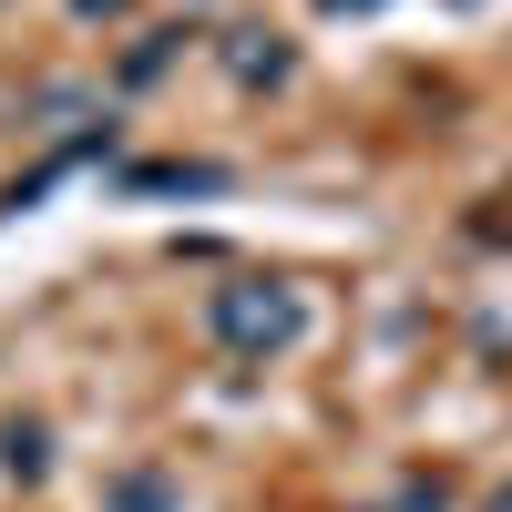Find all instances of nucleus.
Returning <instances> with one entry per match:
<instances>
[{
  "label": "nucleus",
  "mask_w": 512,
  "mask_h": 512,
  "mask_svg": "<svg viewBox=\"0 0 512 512\" xmlns=\"http://www.w3.org/2000/svg\"><path fill=\"white\" fill-rule=\"evenodd\" d=\"M216 328L236 338V349H277V338H287V297H256V287H226V297H216Z\"/></svg>",
  "instance_id": "nucleus-1"
},
{
  "label": "nucleus",
  "mask_w": 512,
  "mask_h": 512,
  "mask_svg": "<svg viewBox=\"0 0 512 512\" xmlns=\"http://www.w3.org/2000/svg\"><path fill=\"white\" fill-rule=\"evenodd\" d=\"M502 512H512V492H502Z\"/></svg>",
  "instance_id": "nucleus-2"
}]
</instances>
